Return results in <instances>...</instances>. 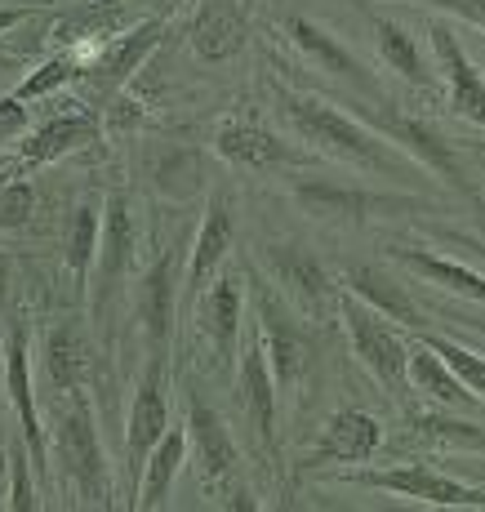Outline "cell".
Listing matches in <instances>:
<instances>
[{
    "mask_svg": "<svg viewBox=\"0 0 485 512\" xmlns=\"http://www.w3.org/2000/svg\"><path fill=\"white\" fill-rule=\"evenodd\" d=\"M276 116L299 143H308L316 156H330L339 165L370 174V179H388L397 187H428L432 174L414 161L410 152H401L392 139H383L379 130L361 121V116L343 112L339 103H330L325 94L294 90V85L272 81Z\"/></svg>",
    "mask_w": 485,
    "mask_h": 512,
    "instance_id": "obj_1",
    "label": "cell"
},
{
    "mask_svg": "<svg viewBox=\"0 0 485 512\" xmlns=\"http://www.w3.org/2000/svg\"><path fill=\"white\" fill-rule=\"evenodd\" d=\"M49 450L63 486H72L76 504L85 508H112V477H107V450L98 437V401L94 392L72 388L54 392L49 410Z\"/></svg>",
    "mask_w": 485,
    "mask_h": 512,
    "instance_id": "obj_2",
    "label": "cell"
},
{
    "mask_svg": "<svg viewBox=\"0 0 485 512\" xmlns=\"http://www.w3.org/2000/svg\"><path fill=\"white\" fill-rule=\"evenodd\" d=\"M138 250H143V210L130 187H112L103 201V236H98V259L85 299L98 339L112 334L116 303H121L125 285H134L138 277Z\"/></svg>",
    "mask_w": 485,
    "mask_h": 512,
    "instance_id": "obj_3",
    "label": "cell"
},
{
    "mask_svg": "<svg viewBox=\"0 0 485 512\" xmlns=\"http://www.w3.org/2000/svg\"><path fill=\"white\" fill-rule=\"evenodd\" d=\"M352 116H361L370 130H379L383 139H392L401 152H410L414 161L432 174V179H441L445 187H454V192H459L472 210H485V196L477 192L472 174L463 170V161H459V143L445 139L428 116L401 112L397 98H388V103H365V98H352Z\"/></svg>",
    "mask_w": 485,
    "mask_h": 512,
    "instance_id": "obj_4",
    "label": "cell"
},
{
    "mask_svg": "<svg viewBox=\"0 0 485 512\" xmlns=\"http://www.w3.org/2000/svg\"><path fill=\"white\" fill-rule=\"evenodd\" d=\"M254 281V326H259L267 366L276 379V397H303V388L316 379V339L312 330H303L294 321V308L285 294H276L272 281H259L254 272H245Z\"/></svg>",
    "mask_w": 485,
    "mask_h": 512,
    "instance_id": "obj_5",
    "label": "cell"
},
{
    "mask_svg": "<svg viewBox=\"0 0 485 512\" xmlns=\"http://www.w3.org/2000/svg\"><path fill=\"white\" fill-rule=\"evenodd\" d=\"M339 321L348 330V343H352V357L361 361L365 370L374 374L383 392H388L397 406L410 410V339L397 330V321H388L379 308H370L365 299L343 290L339 299Z\"/></svg>",
    "mask_w": 485,
    "mask_h": 512,
    "instance_id": "obj_6",
    "label": "cell"
},
{
    "mask_svg": "<svg viewBox=\"0 0 485 512\" xmlns=\"http://www.w3.org/2000/svg\"><path fill=\"white\" fill-rule=\"evenodd\" d=\"M259 259L272 277L276 290L290 299V308L299 312L303 321H334L339 317V299H343V285L330 268L321 263V254L308 250L299 241H267L259 245Z\"/></svg>",
    "mask_w": 485,
    "mask_h": 512,
    "instance_id": "obj_7",
    "label": "cell"
},
{
    "mask_svg": "<svg viewBox=\"0 0 485 512\" xmlns=\"http://www.w3.org/2000/svg\"><path fill=\"white\" fill-rule=\"evenodd\" d=\"M178 294H183V250L178 245H161L147 268L134 277V321L138 339H143L147 357H170L178 339Z\"/></svg>",
    "mask_w": 485,
    "mask_h": 512,
    "instance_id": "obj_8",
    "label": "cell"
},
{
    "mask_svg": "<svg viewBox=\"0 0 485 512\" xmlns=\"http://www.w3.org/2000/svg\"><path fill=\"white\" fill-rule=\"evenodd\" d=\"M281 36L308 58L316 72H325L330 81L348 85L352 98H365V103H388L392 98L388 85L379 81V72H374V67L365 63L343 36H334L325 23H316V18H308V14H285Z\"/></svg>",
    "mask_w": 485,
    "mask_h": 512,
    "instance_id": "obj_9",
    "label": "cell"
},
{
    "mask_svg": "<svg viewBox=\"0 0 485 512\" xmlns=\"http://www.w3.org/2000/svg\"><path fill=\"white\" fill-rule=\"evenodd\" d=\"M343 486H365V490H388V495H401L410 504H428V508H481L485 512V486L477 481H463V477H450V472L423 464H401V468H348L339 472Z\"/></svg>",
    "mask_w": 485,
    "mask_h": 512,
    "instance_id": "obj_10",
    "label": "cell"
},
{
    "mask_svg": "<svg viewBox=\"0 0 485 512\" xmlns=\"http://www.w3.org/2000/svg\"><path fill=\"white\" fill-rule=\"evenodd\" d=\"M170 357H143V374L134 383V401H130V419H125V504H134L138 481H143L147 455L152 446L170 432Z\"/></svg>",
    "mask_w": 485,
    "mask_h": 512,
    "instance_id": "obj_11",
    "label": "cell"
},
{
    "mask_svg": "<svg viewBox=\"0 0 485 512\" xmlns=\"http://www.w3.org/2000/svg\"><path fill=\"white\" fill-rule=\"evenodd\" d=\"M290 201L299 205L316 223H339V228H365L374 214H410L428 210L423 196H388V192H365L334 179H290Z\"/></svg>",
    "mask_w": 485,
    "mask_h": 512,
    "instance_id": "obj_12",
    "label": "cell"
},
{
    "mask_svg": "<svg viewBox=\"0 0 485 512\" xmlns=\"http://www.w3.org/2000/svg\"><path fill=\"white\" fill-rule=\"evenodd\" d=\"M41 361H45V383L54 392H107L112 388V374H107V352L94 339L81 317H58L45 326L41 339Z\"/></svg>",
    "mask_w": 485,
    "mask_h": 512,
    "instance_id": "obj_13",
    "label": "cell"
},
{
    "mask_svg": "<svg viewBox=\"0 0 485 512\" xmlns=\"http://www.w3.org/2000/svg\"><path fill=\"white\" fill-rule=\"evenodd\" d=\"M165 32H170V18L152 14V18H143V23L125 27V32L112 36V41H103L98 49H89L81 85L107 107L138 76V67H143L147 58L156 54V45L165 41Z\"/></svg>",
    "mask_w": 485,
    "mask_h": 512,
    "instance_id": "obj_14",
    "label": "cell"
},
{
    "mask_svg": "<svg viewBox=\"0 0 485 512\" xmlns=\"http://www.w3.org/2000/svg\"><path fill=\"white\" fill-rule=\"evenodd\" d=\"M214 156H223L232 170H250V174H272V170H312L316 152L294 147L285 134L267 130L254 116H223L214 125Z\"/></svg>",
    "mask_w": 485,
    "mask_h": 512,
    "instance_id": "obj_15",
    "label": "cell"
},
{
    "mask_svg": "<svg viewBox=\"0 0 485 512\" xmlns=\"http://www.w3.org/2000/svg\"><path fill=\"white\" fill-rule=\"evenodd\" d=\"M183 406H187V455L196 459V472H201V486L210 495H223L236 477H241V446H236L232 428L223 423L219 410L205 401V392L196 383L183 388Z\"/></svg>",
    "mask_w": 485,
    "mask_h": 512,
    "instance_id": "obj_16",
    "label": "cell"
},
{
    "mask_svg": "<svg viewBox=\"0 0 485 512\" xmlns=\"http://www.w3.org/2000/svg\"><path fill=\"white\" fill-rule=\"evenodd\" d=\"M236 406H241V415H245L254 450H259L267 464H276V459H281V437H276L281 397H276V379H272V366H267L259 326H250V339H245L241 357H236Z\"/></svg>",
    "mask_w": 485,
    "mask_h": 512,
    "instance_id": "obj_17",
    "label": "cell"
},
{
    "mask_svg": "<svg viewBox=\"0 0 485 512\" xmlns=\"http://www.w3.org/2000/svg\"><path fill=\"white\" fill-rule=\"evenodd\" d=\"M236 245V214H232V196H227V187L210 196V205H205L201 214V228H196L192 245H187V268H183V294H178V312H183V321L192 317L196 299H201L205 290H210V281L223 272L227 254H232Z\"/></svg>",
    "mask_w": 485,
    "mask_h": 512,
    "instance_id": "obj_18",
    "label": "cell"
},
{
    "mask_svg": "<svg viewBox=\"0 0 485 512\" xmlns=\"http://www.w3.org/2000/svg\"><path fill=\"white\" fill-rule=\"evenodd\" d=\"M245 268L241 272H219L210 290L196 299L192 317L196 334L210 343L214 352V374H236V357H241V330H245Z\"/></svg>",
    "mask_w": 485,
    "mask_h": 512,
    "instance_id": "obj_19",
    "label": "cell"
},
{
    "mask_svg": "<svg viewBox=\"0 0 485 512\" xmlns=\"http://www.w3.org/2000/svg\"><path fill=\"white\" fill-rule=\"evenodd\" d=\"M428 41L437 54V76L445 85V107H450L459 121H472L485 130V72L472 63L468 45H463L459 27L450 18H428Z\"/></svg>",
    "mask_w": 485,
    "mask_h": 512,
    "instance_id": "obj_20",
    "label": "cell"
},
{
    "mask_svg": "<svg viewBox=\"0 0 485 512\" xmlns=\"http://www.w3.org/2000/svg\"><path fill=\"white\" fill-rule=\"evenodd\" d=\"M383 441H388V432H383V423L374 419L370 410L343 406L321 423V437H316V446L299 459V472H316L330 464H352V468L370 464L383 450Z\"/></svg>",
    "mask_w": 485,
    "mask_h": 512,
    "instance_id": "obj_21",
    "label": "cell"
},
{
    "mask_svg": "<svg viewBox=\"0 0 485 512\" xmlns=\"http://www.w3.org/2000/svg\"><path fill=\"white\" fill-rule=\"evenodd\" d=\"M98 139H103V116H98V107L72 98L67 112L49 116L36 130H27V139L18 143V156H23V170H41V165H54V161H63V156L85 152V147H94Z\"/></svg>",
    "mask_w": 485,
    "mask_h": 512,
    "instance_id": "obj_22",
    "label": "cell"
},
{
    "mask_svg": "<svg viewBox=\"0 0 485 512\" xmlns=\"http://www.w3.org/2000/svg\"><path fill=\"white\" fill-rule=\"evenodd\" d=\"M125 27H134L125 0H76L67 9H54V18L45 23V45L89 54V49H98L103 41L121 36Z\"/></svg>",
    "mask_w": 485,
    "mask_h": 512,
    "instance_id": "obj_23",
    "label": "cell"
},
{
    "mask_svg": "<svg viewBox=\"0 0 485 512\" xmlns=\"http://www.w3.org/2000/svg\"><path fill=\"white\" fill-rule=\"evenodd\" d=\"M250 0H201L187 18V45L201 63H232L250 45Z\"/></svg>",
    "mask_w": 485,
    "mask_h": 512,
    "instance_id": "obj_24",
    "label": "cell"
},
{
    "mask_svg": "<svg viewBox=\"0 0 485 512\" xmlns=\"http://www.w3.org/2000/svg\"><path fill=\"white\" fill-rule=\"evenodd\" d=\"M138 174L152 192L170 196V201H187L205 187V152L187 143H147L138 152Z\"/></svg>",
    "mask_w": 485,
    "mask_h": 512,
    "instance_id": "obj_25",
    "label": "cell"
},
{
    "mask_svg": "<svg viewBox=\"0 0 485 512\" xmlns=\"http://www.w3.org/2000/svg\"><path fill=\"white\" fill-rule=\"evenodd\" d=\"M365 18H370V32H374V45H379V58L388 63V72H397L410 90H423L428 98H437L441 94V76H437V67L423 58V45H419V36L410 32V27H401V23H392V18H383V14H374L370 5H365Z\"/></svg>",
    "mask_w": 485,
    "mask_h": 512,
    "instance_id": "obj_26",
    "label": "cell"
},
{
    "mask_svg": "<svg viewBox=\"0 0 485 512\" xmlns=\"http://www.w3.org/2000/svg\"><path fill=\"white\" fill-rule=\"evenodd\" d=\"M339 285H343L348 294H356V299H365L370 308H379L383 317L397 321V326H405V330L432 326L428 312H423L419 303L405 294V285L392 277V272L374 268V263H348V268H343V277H339Z\"/></svg>",
    "mask_w": 485,
    "mask_h": 512,
    "instance_id": "obj_27",
    "label": "cell"
},
{
    "mask_svg": "<svg viewBox=\"0 0 485 512\" xmlns=\"http://www.w3.org/2000/svg\"><path fill=\"white\" fill-rule=\"evenodd\" d=\"M98 236H103V205L81 201L67 214L63 228V268L67 285H72V299L85 308L89 299V277H94V259H98Z\"/></svg>",
    "mask_w": 485,
    "mask_h": 512,
    "instance_id": "obj_28",
    "label": "cell"
},
{
    "mask_svg": "<svg viewBox=\"0 0 485 512\" xmlns=\"http://www.w3.org/2000/svg\"><path fill=\"white\" fill-rule=\"evenodd\" d=\"M388 254L410 268L414 277H423L428 285H437L445 294H459V299H472V303H485V272L481 268H468L459 259H445V254L428 250V245H388Z\"/></svg>",
    "mask_w": 485,
    "mask_h": 512,
    "instance_id": "obj_29",
    "label": "cell"
},
{
    "mask_svg": "<svg viewBox=\"0 0 485 512\" xmlns=\"http://www.w3.org/2000/svg\"><path fill=\"white\" fill-rule=\"evenodd\" d=\"M410 388L419 392V397H428L432 406H441V410H463V415H468V410H481L477 392L445 366L419 334L410 339Z\"/></svg>",
    "mask_w": 485,
    "mask_h": 512,
    "instance_id": "obj_30",
    "label": "cell"
},
{
    "mask_svg": "<svg viewBox=\"0 0 485 512\" xmlns=\"http://www.w3.org/2000/svg\"><path fill=\"white\" fill-rule=\"evenodd\" d=\"M183 459H187V428H170L152 446V455H147L143 481H138V495H134L130 508H165V504H170V490L178 481Z\"/></svg>",
    "mask_w": 485,
    "mask_h": 512,
    "instance_id": "obj_31",
    "label": "cell"
},
{
    "mask_svg": "<svg viewBox=\"0 0 485 512\" xmlns=\"http://www.w3.org/2000/svg\"><path fill=\"white\" fill-rule=\"evenodd\" d=\"M414 437H423L428 446L441 450H459V455H481L485 459V423L463 419L459 410H423V415H410Z\"/></svg>",
    "mask_w": 485,
    "mask_h": 512,
    "instance_id": "obj_32",
    "label": "cell"
},
{
    "mask_svg": "<svg viewBox=\"0 0 485 512\" xmlns=\"http://www.w3.org/2000/svg\"><path fill=\"white\" fill-rule=\"evenodd\" d=\"M81 72H85V54H76V49H54L45 63H36L32 72L14 85V94L23 98V103H36V98H49L54 90H63V85H76Z\"/></svg>",
    "mask_w": 485,
    "mask_h": 512,
    "instance_id": "obj_33",
    "label": "cell"
},
{
    "mask_svg": "<svg viewBox=\"0 0 485 512\" xmlns=\"http://www.w3.org/2000/svg\"><path fill=\"white\" fill-rule=\"evenodd\" d=\"M423 343H428L432 352L450 366L454 374H459L463 383H468L472 392L485 401V352H472V348H463L459 339H450V334H441V330H432V326H423V330H414Z\"/></svg>",
    "mask_w": 485,
    "mask_h": 512,
    "instance_id": "obj_34",
    "label": "cell"
},
{
    "mask_svg": "<svg viewBox=\"0 0 485 512\" xmlns=\"http://www.w3.org/2000/svg\"><path fill=\"white\" fill-rule=\"evenodd\" d=\"M5 464H9V499H5V504L14 512L45 508V490H41V481H36L32 455H27L23 441H9V446H5Z\"/></svg>",
    "mask_w": 485,
    "mask_h": 512,
    "instance_id": "obj_35",
    "label": "cell"
},
{
    "mask_svg": "<svg viewBox=\"0 0 485 512\" xmlns=\"http://www.w3.org/2000/svg\"><path fill=\"white\" fill-rule=\"evenodd\" d=\"M36 214V183L5 174L0 179V232H23Z\"/></svg>",
    "mask_w": 485,
    "mask_h": 512,
    "instance_id": "obj_36",
    "label": "cell"
},
{
    "mask_svg": "<svg viewBox=\"0 0 485 512\" xmlns=\"http://www.w3.org/2000/svg\"><path fill=\"white\" fill-rule=\"evenodd\" d=\"M49 18H54V9H49ZM49 18H45V23H49ZM45 23L36 27V32H23V27H18L14 36H5V41H0V72H14V67H23L36 49H45Z\"/></svg>",
    "mask_w": 485,
    "mask_h": 512,
    "instance_id": "obj_37",
    "label": "cell"
},
{
    "mask_svg": "<svg viewBox=\"0 0 485 512\" xmlns=\"http://www.w3.org/2000/svg\"><path fill=\"white\" fill-rule=\"evenodd\" d=\"M27 130H32V107L18 94H0V147L23 143Z\"/></svg>",
    "mask_w": 485,
    "mask_h": 512,
    "instance_id": "obj_38",
    "label": "cell"
},
{
    "mask_svg": "<svg viewBox=\"0 0 485 512\" xmlns=\"http://www.w3.org/2000/svg\"><path fill=\"white\" fill-rule=\"evenodd\" d=\"M397 5H414V9H445V14H454L459 23L481 27V32H485V0H397Z\"/></svg>",
    "mask_w": 485,
    "mask_h": 512,
    "instance_id": "obj_39",
    "label": "cell"
},
{
    "mask_svg": "<svg viewBox=\"0 0 485 512\" xmlns=\"http://www.w3.org/2000/svg\"><path fill=\"white\" fill-rule=\"evenodd\" d=\"M428 236H437V241H445V245H454L459 254H468L477 268H485V236H472V232H454V228H437V223H428L423 228Z\"/></svg>",
    "mask_w": 485,
    "mask_h": 512,
    "instance_id": "obj_40",
    "label": "cell"
},
{
    "mask_svg": "<svg viewBox=\"0 0 485 512\" xmlns=\"http://www.w3.org/2000/svg\"><path fill=\"white\" fill-rule=\"evenodd\" d=\"M41 14H45V5H32V0H27V5H0V41L14 36L23 23H36Z\"/></svg>",
    "mask_w": 485,
    "mask_h": 512,
    "instance_id": "obj_41",
    "label": "cell"
},
{
    "mask_svg": "<svg viewBox=\"0 0 485 512\" xmlns=\"http://www.w3.org/2000/svg\"><path fill=\"white\" fill-rule=\"evenodd\" d=\"M5 321H0V455H5Z\"/></svg>",
    "mask_w": 485,
    "mask_h": 512,
    "instance_id": "obj_42",
    "label": "cell"
},
{
    "mask_svg": "<svg viewBox=\"0 0 485 512\" xmlns=\"http://www.w3.org/2000/svg\"><path fill=\"white\" fill-rule=\"evenodd\" d=\"M445 317L463 321V330H472V334H481V339H485V321H481V317H472V312H463V317H459V312H445Z\"/></svg>",
    "mask_w": 485,
    "mask_h": 512,
    "instance_id": "obj_43",
    "label": "cell"
},
{
    "mask_svg": "<svg viewBox=\"0 0 485 512\" xmlns=\"http://www.w3.org/2000/svg\"><path fill=\"white\" fill-rule=\"evenodd\" d=\"M187 0H156V14L161 18H170V14H178V9H183Z\"/></svg>",
    "mask_w": 485,
    "mask_h": 512,
    "instance_id": "obj_44",
    "label": "cell"
},
{
    "mask_svg": "<svg viewBox=\"0 0 485 512\" xmlns=\"http://www.w3.org/2000/svg\"><path fill=\"white\" fill-rule=\"evenodd\" d=\"M463 147H468V152H477V156H485V143H477V139H463Z\"/></svg>",
    "mask_w": 485,
    "mask_h": 512,
    "instance_id": "obj_45",
    "label": "cell"
},
{
    "mask_svg": "<svg viewBox=\"0 0 485 512\" xmlns=\"http://www.w3.org/2000/svg\"><path fill=\"white\" fill-rule=\"evenodd\" d=\"M468 477H472V481H485V468H481V464H468Z\"/></svg>",
    "mask_w": 485,
    "mask_h": 512,
    "instance_id": "obj_46",
    "label": "cell"
}]
</instances>
